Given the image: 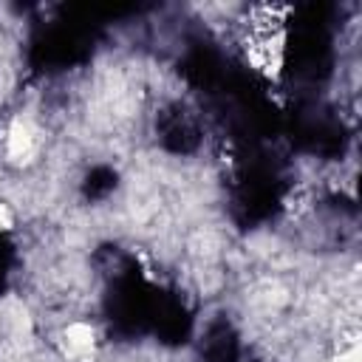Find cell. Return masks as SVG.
I'll return each mask as SVG.
<instances>
[{"label": "cell", "instance_id": "277c9868", "mask_svg": "<svg viewBox=\"0 0 362 362\" xmlns=\"http://www.w3.org/2000/svg\"><path fill=\"white\" fill-rule=\"evenodd\" d=\"M8 229H14V212L8 204L0 201V232H8Z\"/></svg>", "mask_w": 362, "mask_h": 362}, {"label": "cell", "instance_id": "5b68a950", "mask_svg": "<svg viewBox=\"0 0 362 362\" xmlns=\"http://www.w3.org/2000/svg\"><path fill=\"white\" fill-rule=\"evenodd\" d=\"M334 362H359V345L354 342L351 348L339 351V356H334Z\"/></svg>", "mask_w": 362, "mask_h": 362}, {"label": "cell", "instance_id": "6da1fadb", "mask_svg": "<svg viewBox=\"0 0 362 362\" xmlns=\"http://www.w3.org/2000/svg\"><path fill=\"white\" fill-rule=\"evenodd\" d=\"M249 62L263 71L266 76H277L283 68V54H286V34L283 31H266L263 37L252 40V45L246 48Z\"/></svg>", "mask_w": 362, "mask_h": 362}, {"label": "cell", "instance_id": "7a4b0ae2", "mask_svg": "<svg viewBox=\"0 0 362 362\" xmlns=\"http://www.w3.org/2000/svg\"><path fill=\"white\" fill-rule=\"evenodd\" d=\"M3 147H6L8 161H14V164L28 161L37 153V127H34V122L28 116H14L6 127Z\"/></svg>", "mask_w": 362, "mask_h": 362}, {"label": "cell", "instance_id": "3957f363", "mask_svg": "<svg viewBox=\"0 0 362 362\" xmlns=\"http://www.w3.org/2000/svg\"><path fill=\"white\" fill-rule=\"evenodd\" d=\"M62 342L68 348V354L74 356H85L93 351L96 345V331L90 322H71L65 331H62Z\"/></svg>", "mask_w": 362, "mask_h": 362}]
</instances>
